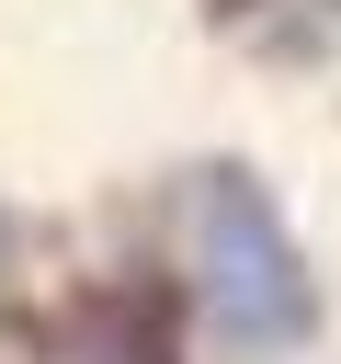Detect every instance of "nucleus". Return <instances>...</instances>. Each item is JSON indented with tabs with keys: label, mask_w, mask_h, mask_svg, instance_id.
<instances>
[{
	"label": "nucleus",
	"mask_w": 341,
	"mask_h": 364,
	"mask_svg": "<svg viewBox=\"0 0 341 364\" xmlns=\"http://www.w3.org/2000/svg\"><path fill=\"white\" fill-rule=\"evenodd\" d=\"M182 228H193V296H205V318L239 353H296L307 318H318V273L284 239V216L261 205V182L250 171H205L193 205H182Z\"/></svg>",
	"instance_id": "1"
}]
</instances>
